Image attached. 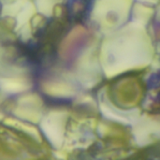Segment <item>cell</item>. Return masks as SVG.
<instances>
[{"instance_id": "cell-5", "label": "cell", "mask_w": 160, "mask_h": 160, "mask_svg": "<svg viewBox=\"0 0 160 160\" xmlns=\"http://www.w3.org/2000/svg\"><path fill=\"white\" fill-rule=\"evenodd\" d=\"M2 117H3V116H2V114H1V113H0V119H1V118H2Z\"/></svg>"}, {"instance_id": "cell-1", "label": "cell", "mask_w": 160, "mask_h": 160, "mask_svg": "<svg viewBox=\"0 0 160 160\" xmlns=\"http://www.w3.org/2000/svg\"><path fill=\"white\" fill-rule=\"evenodd\" d=\"M66 113L63 112H52L40 122V127L49 140L56 148H60L64 142V127Z\"/></svg>"}, {"instance_id": "cell-4", "label": "cell", "mask_w": 160, "mask_h": 160, "mask_svg": "<svg viewBox=\"0 0 160 160\" xmlns=\"http://www.w3.org/2000/svg\"><path fill=\"white\" fill-rule=\"evenodd\" d=\"M6 124L9 125V126H11V127H16L17 128L23 130L25 133H27V134L33 136V137H34L35 139H37V140H39V138H40V137H39L38 131L35 128H33V127H31V126H28V125H26V124H23V123H22V122H20V121L13 120V119H8V120L6 121Z\"/></svg>"}, {"instance_id": "cell-3", "label": "cell", "mask_w": 160, "mask_h": 160, "mask_svg": "<svg viewBox=\"0 0 160 160\" xmlns=\"http://www.w3.org/2000/svg\"><path fill=\"white\" fill-rule=\"evenodd\" d=\"M45 91L48 94L56 97H68L73 95V89L70 86L60 82L47 83Z\"/></svg>"}, {"instance_id": "cell-2", "label": "cell", "mask_w": 160, "mask_h": 160, "mask_svg": "<svg viewBox=\"0 0 160 160\" xmlns=\"http://www.w3.org/2000/svg\"><path fill=\"white\" fill-rule=\"evenodd\" d=\"M1 88L8 93H19L29 87L28 82L21 79H3L0 82Z\"/></svg>"}]
</instances>
